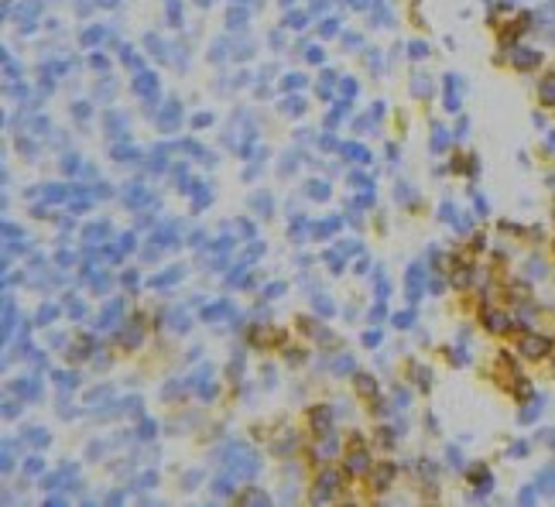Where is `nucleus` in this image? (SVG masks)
Masks as SVG:
<instances>
[{
    "mask_svg": "<svg viewBox=\"0 0 555 507\" xmlns=\"http://www.w3.org/2000/svg\"><path fill=\"white\" fill-rule=\"evenodd\" d=\"M363 469H367V456L363 452H353L349 456V473H363Z\"/></svg>",
    "mask_w": 555,
    "mask_h": 507,
    "instance_id": "f257e3e1",
    "label": "nucleus"
},
{
    "mask_svg": "<svg viewBox=\"0 0 555 507\" xmlns=\"http://www.w3.org/2000/svg\"><path fill=\"white\" fill-rule=\"evenodd\" d=\"M391 476H394V466H381V469H377V487L384 490V487L391 483Z\"/></svg>",
    "mask_w": 555,
    "mask_h": 507,
    "instance_id": "f03ea898",
    "label": "nucleus"
},
{
    "mask_svg": "<svg viewBox=\"0 0 555 507\" xmlns=\"http://www.w3.org/2000/svg\"><path fill=\"white\" fill-rule=\"evenodd\" d=\"M545 346H548L545 340H528V343H524V350H528L531 357H538V353H545Z\"/></svg>",
    "mask_w": 555,
    "mask_h": 507,
    "instance_id": "7ed1b4c3",
    "label": "nucleus"
},
{
    "mask_svg": "<svg viewBox=\"0 0 555 507\" xmlns=\"http://www.w3.org/2000/svg\"><path fill=\"white\" fill-rule=\"evenodd\" d=\"M312 422L326 432V428H329V411H326V408H322V411H312Z\"/></svg>",
    "mask_w": 555,
    "mask_h": 507,
    "instance_id": "20e7f679",
    "label": "nucleus"
}]
</instances>
